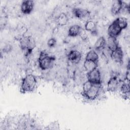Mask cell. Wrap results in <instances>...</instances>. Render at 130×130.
<instances>
[{"mask_svg":"<svg viewBox=\"0 0 130 130\" xmlns=\"http://www.w3.org/2000/svg\"><path fill=\"white\" fill-rule=\"evenodd\" d=\"M55 57L49 55L45 51L40 52L38 58V64L39 67L42 70H47L52 68L54 65Z\"/></svg>","mask_w":130,"mask_h":130,"instance_id":"6da1fadb","label":"cell"},{"mask_svg":"<svg viewBox=\"0 0 130 130\" xmlns=\"http://www.w3.org/2000/svg\"><path fill=\"white\" fill-rule=\"evenodd\" d=\"M120 91L122 96L125 99L128 98L129 96V83L128 81H125L121 84L120 86Z\"/></svg>","mask_w":130,"mask_h":130,"instance_id":"4fadbf2b","label":"cell"},{"mask_svg":"<svg viewBox=\"0 0 130 130\" xmlns=\"http://www.w3.org/2000/svg\"><path fill=\"white\" fill-rule=\"evenodd\" d=\"M87 80L93 84H101V74L98 68L89 72H87Z\"/></svg>","mask_w":130,"mask_h":130,"instance_id":"5b68a950","label":"cell"},{"mask_svg":"<svg viewBox=\"0 0 130 130\" xmlns=\"http://www.w3.org/2000/svg\"><path fill=\"white\" fill-rule=\"evenodd\" d=\"M98 66V62H96L91 60H85V59L83 63L84 68L87 71V72H89L97 68Z\"/></svg>","mask_w":130,"mask_h":130,"instance_id":"d6986e66","label":"cell"},{"mask_svg":"<svg viewBox=\"0 0 130 130\" xmlns=\"http://www.w3.org/2000/svg\"><path fill=\"white\" fill-rule=\"evenodd\" d=\"M114 21L122 30L125 29L128 25L127 19L124 17H119L116 18Z\"/></svg>","mask_w":130,"mask_h":130,"instance_id":"44dd1931","label":"cell"},{"mask_svg":"<svg viewBox=\"0 0 130 130\" xmlns=\"http://www.w3.org/2000/svg\"><path fill=\"white\" fill-rule=\"evenodd\" d=\"M74 16L79 19L87 21L90 16V12L86 9L81 8H76L73 10Z\"/></svg>","mask_w":130,"mask_h":130,"instance_id":"52a82bcc","label":"cell"},{"mask_svg":"<svg viewBox=\"0 0 130 130\" xmlns=\"http://www.w3.org/2000/svg\"><path fill=\"white\" fill-rule=\"evenodd\" d=\"M83 28L78 24H74L71 26L68 30V35L70 37H75L79 36Z\"/></svg>","mask_w":130,"mask_h":130,"instance_id":"2e32d148","label":"cell"},{"mask_svg":"<svg viewBox=\"0 0 130 130\" xmlns=\"http://www.w3.org/2000/svg\"><path fill=\"white\" fill-rule=\"evenodd\" d=\"M79 36H80L81 39L82 40H86L87 39V38H88L87 35L86 33V30L84 29H83V28L82 29L80 33Z\"/></svg>","mask_w":130,"mask_h":130,"instance_id":"cb8c5ba5","label":"cell"},{"mask_svg":"<svg viewBox=\"0 0 130 130\" xmlns=\"http://www.w3.org/2000/svg\"><path fill=\"white\" fill-rule=\"evenodd\" d=\"M120 80L117 75H112L108 80L107 89L110 92H115L119 87Z\"/></svg>","mask_w":130,"mask_h":130,"instance_id":"8992f818","label":"cell"},{"mask_svg":"<svg viewBox=\"0 0 130 130\" xmlns=\"http://www.w3.org/2000/svg\"><path fill=\"white\" fill-rule=\"evenodd\" d=\"M122 29L114 20L108 26V34L109 37L117 38L121 32Z\"/></svg>","mask_w":130,"mask_h":130,"instance_id":"9c48e42d","label":"cell"},{"mask_svg":"<svg viewBox=\"0 0 130 130\" xmlns=\"http://www.w3.org/2000/svg\"><path fill=\"white\" fill-rule=\"evenodd\" d=\"M84 29L90 32L92 34H96L97 32V26L95 22L92 20H88L85 22Z\"/></svg>","mask_w":130,"mask_h":130,"instance_id":"5bb4252c","label":"cell"},{"mask_svg":"<svg viewBox=\"0 0 130 130\" xmlns=\"http://www.w3.org/2000/svg\"><path fill=\"white\" fill-rule=\"evenodd\" d=\"M111 59L117 63H122L123 59V52L121 48L119 46L115 49L112 51L110 55Z\"/></svg>","mask_w":130,"mask_h":130,"instance_id":"ba28073f","label":"cell"},{"mask_svg":"<svg viewBox=\"0 0 130 130\" xmlns=\"http://www.w3.org/2000/svg\"><path fill=\"white\" fill-rule=\"evenodd\" d=\"M59 125L58 122L55 121V122H52L50 123L49 125L47 126L48 129H57L59 128Z\"/></svg>","mask_w":130,"mask_h":130,"instance_id":"7402d4cb","label":"cell"},{"mask_svg":"<svg viewBox=\"0 0 130 130\" xmlns=\"http://www.w3.org/2000/svg\"><path fill=\"white\" fill-rule=\"evenodd\" d=\"M20 47L24 51L25 55L30 54L36 47V42L31 36H24L20 40Z\"/></svg>","mask_w":130,"mask_h":130,"instance_id":"3957f363","label":"cell"},{"mask_svg":"<svg viewBox=\"0 0 130 130\" xmlns=\"http://www.w3.org/2000/svg\"><path fill=\"white\" fill-rule=\"evenodd\" d=\"M125 3L120 0H116L113 2L111 7V12L114 15H116L119 14L123 11Z\"/></svg>","mask_w":130,"mask_h":130,"instance_id":"8fae6325","label":"cell"},{"mask_svg":"<svg viewBox=\"0 0 130 130\" xmlns=\"http://www.w3.org/2000/svg\"><path fill=\"white\" fill-rule=\"evenodd\" d=\"M82 54L80 52L76 50H73L69 52L68 55V60L73 64L78 63L81 59Z\"/></svg>","mask_w":130,"mask_h":130,"instance_id":"7c38bea8","label":"cell"},{"mask_svg":"<svg viewBox=\"0 0 130 130\" xmlns=\"http://www.w3.org/2000/svg\"><path fill=\"white\" fill-rule=\"evenodd\" d=\"M37 85L36 77L32 74H27L23 79L21 84V91L23 93L32 91Z\"/></svg>","mask_w":130,"mask_h":130,"instance_id":"7a4b0ae2","label":"cell"},{"mask_svg":"<svg viewBox=\"0 0 130 130\" xmlns=\"http://www.w3.org/2000/svg\"><path fill=\"white\" fill-rule=\"evenodd\" d=\"M35 3L31 0L23 1L21 4L20 10L24 14H29L33 10Z\"/></svg>","mask_w":130,"mask_h":130,"instance_id":"30bf717a","label":"cell"},{"mask_svg":"<svg viewBox=\"0 0 130 130\" xmlns=\"http://www.w3.org/2000/svg\"><path fill=\"white\" fill-rule=\"evenodd\" d=\"M106 46L109 50L111 52L119 46L118 43L116 38L109 37L107 41H106Z\"/></svg>","mask_w":130,"mask_h":130,"instance_id":"ac0fdd59","label":"cell"},{"mask_svg":"<svg viewBox=\"0 0 130 130\" xmlns=\"http://www.w3.org/2000/svg\"><path fill=\"white\" fill-rule=\"evenodd\" d=\"M106 40L104 37H100L95 42L94 48L95 51H103L106 47Z\"/></svg>","mask_w":130,"mask_h":130,"instance_id":"9a60e30c","label":"cell"},{"mask_svg":"<svg viewBox=\"0 0 130 130\" xmlns=\"http://www.w3.org/2000/svg\"><path fill=\"white\" fill-rule=\"evenodd\" d=\"M99 59V57L97 52L94 50H91L87 53L85 56V59L91 60L96 62H98Z\"/></svg>","mask_w":130,"mask_h":130,"instance_id":"ffe728a7","label":"cell"},{"mask_svg":"<svg viewBox=\"0 0 130 130\" xmlns=\"http://www.w3.org/2000/svg\"><path fill=\"white\" fill-rule=\"evenodd\" d=\"M101 89V84H93L89 89L85 92H83V94L87 100L93 101L98 98Z\"/></svg>","mask_w":130,"mask_h":130,"instance_id":"277c9868","label":"cell"},{"mask_svg":"<svg viewBox=\"0 0 130 130\" xmlns=\"http://www.w3.org/2000/svg\"><path fill=\"white\" fill-rule=\"evenodd\" d=\"M69 21V17L68 15L63 13H61L56 18V24L59 26H62L66 25Z\"/></svg>","mask_w":130,"mask_h":130,"instance_id":"e0dca14e","label":"cell"},{"mask_svg":"<svg viewBox=\"0 0 130 130\" xmlns=\"http://www.w3.org/2000/svg\"><path fill=\"white\" fill-rule=\"evenodd\" d=\"M56 43V41L55 38H51L48 40L47 45L50 47H53Z\"/></svg>","mask_w":130,"mask_h":130,"instance_id":"603a6c76","label":"cell"}]
</instances>
